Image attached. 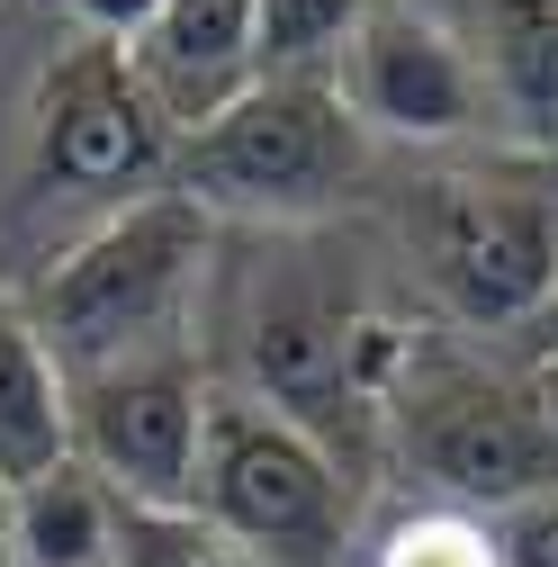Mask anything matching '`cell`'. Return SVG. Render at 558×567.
<instances>
[{"mask_svg": "<svg viewBox=\"0 0 558 567\" xmlns=\"http://www.w3.org/2000/svg\"><path fill=\"white\" fill-rule=\"evenodd\" d=\"M333 91L352 100L361 135H396V145H459L496 117L477 54L433 10H405V0H370V19L333 63Z\"/></svg>", "mask_w": 558, "mask_h": 567, "instance_id": "obj_8", "label": "cell"}, {"mask_svg": "<svg viewBox=\"0 0 558 567\" xmlns=\"http://www.w3.org/2000/svg\"><path fill=\"white\" fill-rule=\"evenodd\" d=\"M370 567H505L496 558V532L459 505H414L396 514L379 540H370Z\"/></svg>", "mask_w": 558, "mask_h": 567, "instance_id": "obj_15", "label": "cell"}, {"mask_svg": "<svg viewBox=\"0 0 558 567\" xmlns=\"http://www.w3.org/2000/svg\"><path fill=\"white\" fill-rule=\"evenodd\" d=\"M0 567H19V532H10V477H0Z\"/></svg>", "mask_w": 558, "mask_h": 567, "instance_id": "obj_19", "label": "cell"}, {"mask_svg": "<svg viewBox=\"0 0 558 567\" xmlns=\"http://www.w3.org/2000/svg\"><path fill=\"white\" fill-rule=\"evenodd\" d=\"M189 505L226 523L261 567H333L342 532H352V477H342L333 442H316L298 414L261 405L252 388H217Z\"/></svg>", "mask_w": 558, "mask_h": 567, "instance_id": "obj_4", "label": "cell"}, {"mask_svg": "<svg viewBox=\"0 0 558 567\" xmlns=\"http://www.w3.org/2000/svg\"><path fill=\"white\" fill-rule=\"evenodd\" d=\"M514 342H523V361H531V370H549V361H558V289H549V307H540Z\"/></svg>", "mask_w": 558, "mask_h": 567, "instance_id": "obj_18", "label": "cell"}, {"mask_svg": "<svg viewBox=\"0 0 558 567\" xmlns=\"http://www.w3.org/2000/svg\"><path fill=\"white\" fill-rule=\"evenodd\" d=\"M63 10L82 19V37H108V45H135L154 19H163V0H63Z\"/></svg>", "mask_w": 558, "mask_h": 567, "instance_id": "obj_17", "label": "cell"}, {"mask_svg": "<svg viewBox=\"0 0 558 567\" xmlns=\"http://www.w3.org/2000/svg\"><path fill=\"white\" fill-rule=\"evenodd\" d=\"M207 370L198 351H145L73 379V460L117 495V505H189L198 451H207Z\"/></svg>", "mask_w": 558, "mask_h": 567, "instance_id": "obj_7", "label": "cell"}, {"mask_svg": "<svg viewBox=\"0 0 558 567\" xmlns=\"http://www.w3.org/2000/svg\"><path fill=\"white\" fill-rule=\"evenodd\" d=\"M117 567H261L198 505H117Z\"/></svg>", "mask_w": 558, "mask_h": 567, "instance_id": "obj_14", "label": "cell"}, {"mask_svg": "<svg viewBox=\"0 0 558 567\" xmlns=\"http://www.w3.org/2000/svg\"><path fill=\"white\" fill-rule=\"evenodd\" d=\"M10 532H19V567H117V495L82 460H63L10 486Z\"/></svg>", "mask_w": 558, "mask_h": 567, "instance_id": "obj_12", "label": "cell"}, {"mask_svg": "<svg viewBox=\"0 0 558 567\" xmlns=\"http://www.w3.org/2000/svg\"><path fill=\"white\" fill-rule=\"evenodd\" d=\"M135 73H145L154 109L189 135L207 126L226 100H244L261 82V54H252V0H163V19L126 45Z\"/></svg>", "mask_w": 558, "mask_h": 567, "instance_id": "obj_9", "label": "cell"}, {"mask_svg": "<svg viewBox=\"0 0 558 567\" xmlns=\"http://www.w3.org/2000/svg\"><path fill=\"white\" fill-rule=\"evenodd\" d=\"M486 109L523 154H558V0H477Z\"/></svg>", "mask_w": 558, "mask_h": 567, "instance_id": "obj_11", "label": "cell"}, {"mask_svg": "<svg viewBox=\"0 0 558 567\" xmlns=\"http://www.w3.org/2000/svg\"><path fill=\"white\" fill-rule=\"evenodd\" d=\"M414 244L468 333H523L558 289V189L531 172H451L414 217Z\"/></svg>", "mask_w": 558, "mask_h": 567, "instance_id": "obj_6", "label": "cell"}, {"mask_svg": "<svg viewBox=\"0 0 558 567\" xmlns=\"http://www.w3.org/2000/svg\"><path fill=\"white\" fill-rule=\"evenodd\" d=\"M63 460H73V379L37 333L28 298L0 289V477L28 486Z\"/></svg>", "mask_w": 558, "mask_h": 567, "instance_id": "obj_10", "label": "cell"}, {"mask_svg": "<svg viewBox=\"0 0 558 567\" xmlns=\"http://www.w3.org/2000/svg\"><path fill=\"white\" fill-rule=\"evenodd\" d=\"M207 261H217V217L189 198V189H145L108 207V217L54 252V270L37 279V333L54 342L63 379L82 370H108V361H145V351H172L189 342V307L207 289Z\"/></svg>", "mask_w": 558, "mask_h": 567, "instance_id": "obj_1", "label": "cell"}, {"mask_svg": "<svg viewBox=\"0 0 558 567\" xmlns=\"http://www.w3.org/2000/svg\"><path fill=\"white\" fill-rule=\"evenodd\" d=\"M388 414L433 505L496 523L531 495H558V414L540 405V379H505L477 361H405Z\"/></svg>", "mask_w": 558, "mask_h": 567, "instance_id": "obj_3", "label": "cell"}, {"mask_svg": "<svg viewBox=\"0 0 558 567\" xmlns=\"http://www.w3.org/2000/svg\"><path fill=\"white\" fill-rule=\"evenodd\" d=\"M486 532H496V558L505 567H558V495H531V505L496 514Z\"/></svg>", "mask_w": 558, "mask_h": 567, "instance_id": "obj_16", "label": "cell"}, {"mask_svg": "<svg viewBox=\"0 0 558 567\" xmlns=\"http://www.w3.org/2000/svg\"><path fill=\"white\" fill-rule=\"evenodd\" d=\"M180 126L154 109L135 54L108 37H73L28 100V189L37 198H73V207H126L172 181Z\"/></svg>", "mask_w": 558, "mask_h": 567, "instance_id": "obj_5", "label": "cell"}, {"mask_svg": "<svg viewBox=\"0 0 558 567\" xmlns=\"http://www.w3.org/2000/svg\"><path fill=\"white\" fill-rule=\"evenodd\" d=\"M361 19H370V0H252V54L270 82L333 73Z\"/></svg>", "mask_w": 558, "mask_h": 567, "instance_id": "obj_13", "label": "cell"}, {"mask_svg": "<svg viewBox=\"0 0 558 567\" xmlns=\"http://www.w3.org/2000/svg\"><path fill=\"white\" fill-rule=\"evenodd\" d=\"M352 181H361V117L333 91V73L289 82L261 73L172 154V189H189L207 217H261V226H307Z\"/></svg>", "mask_w": 558, "mask_h": 567, "instance_id": "obj_2", "label": "cell"}, {"mask_svg": "<svg viewBox=\"0 0 558 567\" xmlns=\"http://www.w3.org/2000/svg\"><path fill=\"white\" fill-rule=\"evenodd\" d=\"M531 379H540V405L558 414V361H549V370H531Z\"/></svg>", "mask_w": 558, "mask_h": 567, "instance_id": "obj_20", "label": "cell"}]
</instances>
